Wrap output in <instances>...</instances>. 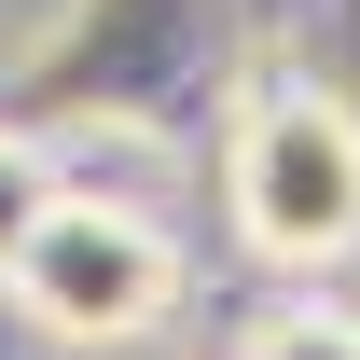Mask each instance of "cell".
<instances>
[{
  "mask_svg": "<svg viewBox=\"0 0 360 360\" xmlns=\"http://www.w3.org/2000/svg\"><path fill=\"white\" fill-rule=\"evenodd\" d=\"M56 194H70V180L42 167V139H28V125H0V277H14V250H28V222H42Z\"/></svg>",
  "mask_w": 360,
  "mask_h": 360,
  "instance_id": "cell-4",
  "label": "cell"
},
{
  "mask_svg": "<svg viewBox=\"0 0 360 360\" xmlns=\"http://www.w3.org/2000/svg\"><path fill=\"white\" fill-rule=\"evenodd\" d=\"M250 97V14L236 0H70L14 56L28 125H139V139H208Z\"/></svg>",
  "mask_w": 360,
  "mask_h": 360,
  "instance_id": "cell-1",
  "label": "cell"
},
{
  "mask_svg": "<svg viewBox=\"0 0 360 360\" xmlns=\"http://www.w3.org/2000/svg\"><path fill=\"white\" fill-rule=\"evenodd\" d=\"M236 360H360V319L305 291V305H277V319H264V333H250Z\"/></svg>",
  "mask_w": 360,
  "mask_h": 360,
  "instance_id": "cell-5",
  "label": "cell"
},
{
  "mask_svg": "<svg viewBox=\"0 0 360 360\" xmlns=\"http://www.w3.org/2000/svg\"><path fill=\"white\" fill-rule=\"evenodd\" d=\"M14 319L42 333V347H70V360H125L153 319H167V291H180V250L139 208H111V194H56L42 222H28V250H14Z\"/></svg>",
  "mask_w": 360,
  "mask_h": 360,
  "instance_id": "cell-3",
  "label": "cell"
},
{
  "mask_svg": "<svg viewBox=\"0 0 360 360\" xmlns=\"http://www.w3.org/2000/svg\"><path fill=\"white\" fill-rule=\"evenodd\" d=\"M305 84L360 97V0H305Z\"/></svg>",
  "mask_w": 360,
  "mask_h": 360,
  "instance_id": "cell-6",
  "label": "cell"
},
{
  "mask_svg": "<svg viewBox=\"0 0 360 360\" xmlns=\"http://www.w3.org/2000/svg\"><path fill=\"white\" fill-rule=\"evenodd\" d=\"M222 208L250 236V264L277 277H333L360 264V97L333 84H250L222 125Z\"/></svg>",
  "mask_w": 360,
  "mask_h": 360,
  "instance_id": "cell-2",
  "label": "cell"
}]
</instances>
